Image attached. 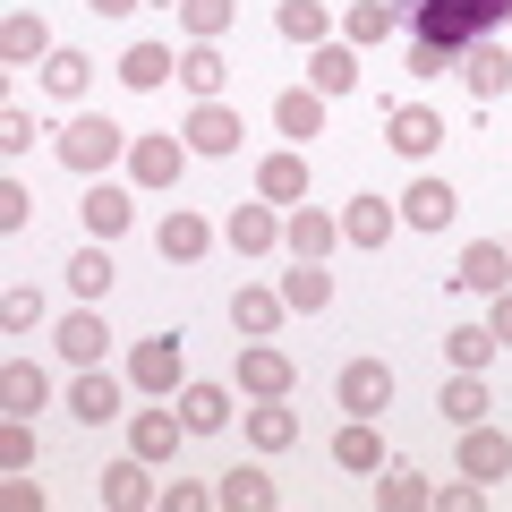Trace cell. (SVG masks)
<instances>
[{
    "mask_svg": "<svg viewBox=\"0 0 512 512\" xmlns=\"http://www.w3.org/2000/svg\"><path fill=\"white\" fill-rule=\"evenodd\" d=\"M60 163H69L77 180H103L111 163H128V128L111 120V111H77V120L60 128Z\"/></svg>",
    "mask_w": 512,
    "mask_h": 512,
    "instance_id": "cell-1",
    "label": "cell"
},
{
    "mask_svg": "<svg viewBox=\"0 0 512 512\" xmlns=\"http://www.w3.org/2000/svg\"><path fill=\"white\" fill-rule=\"evenodd\" d=\"M128 384H137V393H154V402H171V393L188 384L180 325H171V333H146V342H128Z\"/></svg>",
    "mask_w": 512,
    "mask_h": 512,
    "instance_id": "cell-2",
    "label": "cell"
},
{
    "mask_svg": "<svg viewBox=\"0 0 512 512\" xmlns=\"http://www.w3.org/2000/svg\"><path fill=\"white\" fill-rule=\"evenodd\" d=\"M188 180V137H171V128H154V137H128V188H146V197H163V188Z\"/></svg>",
    "mask_w": 512,
    "mask_h": 512,
    "instance_id": "cell-3",
    "label": "cell"
},
{
    "mask_svg": "<svg viewBox=\"0 0 512 512\" xmlns=\"http://www.w3.org/2000/svg\"><path fill=\"white\" fill-rule=\"evenodd\" d=\"M231 384L248 393V402H291L299 367H291V350H274V342H239V359H231Z\"/></svg>",
    "mask_w": 512,
    "mask_h": 512,
    "instance_id": "cell-4",
    "label": "cell"
},
{
    "mask_svg": "<svg viewBox=\"0 0 512 512\" xmlns=\"http://www.w3.org/2000/svg\"><path fill=\"white\" fill-rule=\"evenodd\" d=\"M333 402H342L350 419H376V410H393V367H384V359H350L342 376H333Z\"/></svg>",
    "mask_w": 512,
    "mask_h": 512,
    "instance_id": "cell-5",
    "label": "cell"
},
{
    "mask_svg": "<svg viewBox=\"0 0 512 512\" xmlns=\"http://www.w3.org/2000/svg\"><path fill=\"white\" fill-rule=\"evenodd\" d=\"M282 248L308 256V265H325V256L342 248V214H316V205H282Z\"/></svg>",
    "mask_w": 512,
    "mask_h": 512,
    "instance_id": "cell-6",
    "label": "cell"
},
{
    "mask_svg": "<svg viewBox=\"0 0 512 512\" xmlns=\"http://www.w3.org/2000/svg\"><path fill=\"white\" fill-rule=\"evenodd\" d=\"M393 205H402V222H410V231H444V222L461 214V188H453V180H436V171H419V180H410Z\"/></svg>",
    "mask_w": 512,
    "mask_h": 512,
    "instance_id": "cell-7",
    "label": "cell"
},
{
    "mask_svg": "<svg viewBox=\"0 0 512 512\" xmlns=\"http://www.w3.org/2000/svg\"><path fill=\"white\" fill-rule=\"evenodd\" d=\"M120 393H128V384L111 376V367H77V384H69V419H86V427L128 419V410H120Z\"/></svg>",
    "mask_w": 512,
    "mask_h": 512,
    "instance_id": "cell-8",
    "label": "cell"
},
{
    "mask_svg": "<svg viewBox=\"0 0 512 512\" xmlns=\"http://www.w3.org/2000/svg\"><path fill=\"white\" fill-rule=\"evenodd\" d=\"M393 231H402V205H393V197H350V205H342V248H367V256H376Z\"/></svg>",
    "mask_w": 512,
    "mask_h": 512,
    "instance_id": "cell-9",
    "label": "cell"
},
{
    "mask_svg": "<svg viewBox=\"0 0 512 512\" xmlns=\"http://www.w3.org/2000/svg\"><path fill=\"white\" fill-rule=\"evenodd\" d=\"M222 239H231V256H274L282 248V205H231V222H222Z\"/></svg>",
    "mask_w": 512,
    "mask_h": 512,
    "instance_id": "cell-10",
    "label": "cell"
},
{
    "mask_svg": "<svg viewBox=\"0 0 512 512\" xmlns=\"http://www.w3.org/2000/svg\"><path fill=\"white\" fill-rule=\"evenodd\" d=\"M180 137H188V154H239V137H248V120H239L231 103H197L180 120Z\"/></svg>",
    "mask_w": 512,
    "mask_h": 512,
    "instance_id": "cell-11",
    "label": "cell"
},
{
    "mask_svg": "<svg viewBox=\"0 0 512 512\" xmlns=\"http://www.w3.org/2000/svg\"><path fill=\"white\" fill-rule=\"evenodd\" d=\"M52 342H60V359H69V367H103L111 325H103V308L86 299V308H69V316H60V333H52Z\"/></svg>",
    "mask_w": 512,
    "mask_h": 512,
    "instance_id": "cell-12",
    "label": "cell"
},
{
    "mask_svg": "<svg viewBox=\"0 0 512 512\" xmlns=\"http://www.w3.org/2000/svg\"><path fill=\"white\" fill-rule=\"evenodd\" d=\"M60 43H52V26H43V9H9L0 18V60L9 69H35V60H52Z\"/></svg>",
    "mask_w": 512,
    "mask_h": 512,
    "instance_id": "cell-13",
    "label": "cell"
},
{
    "mask_svg": "<svg viewBox=\"0 0 512 512\" xmlns=\"http://www.w3.org/2000/svg\"><path fill=\"white\" fill-rule=\"evenodd\" d=\"M384 146L402 154V163H427V154L444 146V120H436V111H427V103H402V111H393V120H384Z\"/></svg>",
    "mask_w": 512,
    "mask_h": 512,
    "instance_id": "cell-14",
    "label": "cell"
},
{
    "mask_svg": "<svg viewBox=\"0 0 512 512\" xmlns=\"http://www.w3.org/2000/svg\"><path fill=\"white\" fill-rule=\"evenodd\" d=\"M180 444H188L180 410H128V453H137V461H171Z\"/></svg>",
    "mask_w": 512,
    "mask_h": 512,
    "instance_id": "cell-15",
    "label": "cell"
},
{
    "mask_svg": "<svg viewBox=\"0 0 512 512\" xmlns=\"http://www.w3.org/2000/svg\"><path fill=\"white\" fill-rule=\"evenodd\" d=\"M461 470H470L478 487L512 478V436H504V427H487V419H478V427H461Z\"/></svg>",
    "mask_w": 512,
    "mask_h": 512,
    "instance_id": "cell-16",
    "label": "cell"
},
{
    "mask_svg": "<svg viewBox=\"0 0 512 512\" xmlns=\"http://www.w3.org/2000/svg\"><path fill=\"white\" fill-rule=\"evenodd\" d=\"M282 316H291L282 282H274V291H256V282H248V291H231V333H248V342H274Z\"/></svg>",
    "mask_w": 512,
    "mask_h": 512,
    "instance_id": "cell-17",
    "label": "cell"
},
{
    "mask_svg": "<svg viewBox=\"0 0 512 512\" xmlns=\"http://www.w3.org/2000/svg\"><path fill=\"white\" fill-rule=\"evenodd\" d=\"M77 222H86V239H120L128 222H137V197H128V188H111V180H94L86 197H77Z\"/></svg>",
    "mask_w": 512,
    "mask_h": 512,
    "instance_id": "cell-18",
    "label": "cell"
},
{
    "mask_svg": "<svg viewBox=\"0 0 512 512\" xmlns=\"http://www.w3.org/2000/svg\"><path fill=\"white\" fill-rule=\"evenodd\" d=\"M256 197H265V205H308V154H299V146L265 154V163H256Z\"/></svg>",
    "mask_w": 512,
    "mask_h": 512,
    "instance_id": "cell-19",
    "label": "cell"
},
{
    "mask_svg": "<svg viewBox=\"0 0 512 512\" xmlns=\"http://www.w3.org/2000/svg\"><path fill=\"white\" fill-rule=\"evenodd\" d=\"M94 495H103L111 512H137V504H154L163 487H154V461H137V453H128V461H111V470L94 478Z\"/></svg>",
    "mask_w": 512,
    "mask_h": 512,
    "instance_id": "cell-20",
    "label": "cell"
},
{
    "mask_svg": "<svg viewBox=\"0 0 512 512\" xmlns=\"http://www.w3.org/2000/svg\"><path fill=\"white\" fill-rule=\"evenodd\" d=\"M154 248H163V265H197V256L214 248V222H205V214H188V205H171V214H163V231H154Z\"/></svg>",
    "mask_w": 512,
    "mask_h": 512,
    "instance_id": "cell-21",
    "label": "cell"
},
{
    "mask_svg": "<svg viewBox=\"0 0 512 512\" xmlns=\"http://www.w3.org/2000/svg\"><path fill=\"white\" fill-rule=\"evenodd\" d=\"M43 402H52V376H43L35 359H9V367H0V419H35Z\"/></svg>",
    "mask_w": 512,
    "mask_h": 512,
    "instance_id": "cell-22",
    "label": "cell"
},
{
    "mask_svg": "<svg viewBox=\"0 0 512 512\" xmlns=\"http://www.w3.org/2000/svg\"><path fill=\"white\" fill-rule=\"evenodd\" d=\"M402 35V9H393V0H350L342 9V43L350 52H376V43H393Z\"/></svg>",
    "mask_w": 512,
    "mask_h": 512,
    "instance_id": "cell-23",
    "label": "cell"
},
{
    "mask_svg": "<svg viewBox=\"0 0 512 512\" xmlns=\"http://www.w3.org/2000/svg\"><path fill=\"white\" fill-rule=\"evenodd\" d=\"M453 282H461V291H487V299H495V291L512 282V248H504V239H470V248H461V274H453Z\"/></svg>",
    "mask_w": 512,
    "mask_h": 512,
    "instance_id": "cell-24",
    "label": "cell"
},
{
    "mask_svg": "<svg viewBox=\"0 0 512 512\" xmlns=\"http://www.w3.org/2000/svg\"><path fill=\"white\" fill-rule=\"evenodd\" d=\"M436 410H444V427H478V419L495 410V393H487V376L453 367V376H444V393H436Z\"/></svg>",
    "mask_w": 512,
    "mask_h": 512,
    "instance_id": "cell-25",
    "label": "cell"
},
{
    "mask_svg": "<svg viewBox=\"0 0 512 512\" xmlns=\"http://www.w3.org/2000/svg\"><path fill=\"white\" fill-rule=\"evenodd\" d=\"M333 470H350V478H376V470H384L376 419H342V436H333Z\"/></svg>",
    "mask_w": 512,
    "mask_h": 512,
    "instance_id": "cell-26",
    "label": "cell"
},
{
    "mask_svg": "<svg viewBox=\"0 0 512 512\" xmlns=\"http://www.w3.org/2000/svg\"><path fill=\"white\" fill-rule=\"evenodd\" d=\"M171 77H180L171 43H128V52H120V86L128 94H154V86H171Z\"/></svg>",
    "mask_w": 512,
    "mask_h": 512,
    "instance_id": "cell-27",
    "label": "cell"
},
{
    "mask_svg": "<svg viewBox=\"0 0 512 512\" xmlns=\"http://www.w3.org/2000/svg\"><path fill=\"white\" fill-rule=\"evenodd\" d=\"M461 86H470V103H495V94H504L512 86V52H504V43H478V52L470 60H461Z\"/></svg>",
    "mask_w": 512,
    "mask_h": 512,
    "instance_id": "cell-28",
    "label": "cell"
},
{
    "mask_svg": "<svg viewBox=\"0 0 512 512\" xmlns=\"http://www.w3.org/2000/svg\"><path fill=\"white\" fill-rule=\"evenodd\" d=\"M214 504H222V512H274L282 487H274L265 470H222V478H214Z\"/></svg>",
    "mask_w": 512,
    "mask_h": 512,
    "instance_id": "cell-29",
    "label": "cell"
},
{
    "mask_svg": "<svg viewBox=\"0 0 512 512\" xmlns=\"http://www.w3.org/2000/svg\"><path fill=\"white\" fill-rule=\"evenodd\" d=\"M180 419L188 436H222L231 427V384H180Z\"/></svg>",
    "mask_w": 512,
    "mask_h": 512,
    "instance_id": "cell-30",
    "label": "cell"
},
{
    "mask_svg": "<svg viewBox=\"0 0 512 512\" xmlns=\"http://www.w3.org/2000/svg\"><path fill=\"white\" fill-rule=\"evenodd\" d=\"M376 504H384V512H427V504H436V478L384 461V470H376Z\"/></svg>",
    "mask_w": 512,
    "mask_h": 512,
    "instance_id": "cell-31",
    "label": "cell"
},
{
    "mask_svg": "<svg viewBox=\"0 0 512 512\" xmlns=\"http://www.w3.org/2000/svg\"><path fill=\"white\" fill-rule=\"evenodd\" d=\"M308 86L325 94V103L350 94V86H359V52H350V43H316V52H308Z\"/></svg>",
    "mask_w": 512,
    "mask_h": 512,
    "instance_id": "cell-32",
    "label": "cell"
},
{
    "mask_svg": "<svg viewBox=\"0 0 512 512\" xmlns=\"http://www.w3.org/2000/svg\"><path fill=\"white\" fill-rule=\"evenodd\" d=\"M274 128H282V137H299V146L325 137V94H316V86H291V94L274 103Z\"/></svg>",
    "mask_w": 512,
    "mask_h": 512,
    "instance_id": "cell-33",
    "label": "cell"
},
{
    "mask_svg": "<svg viewBox=\"0 0 512 512\" xmlns=\"http://www.w3.org/2000/svg\"><path fill=\"white\" fill-rule=\"evenodd\" d=\"M248 444H256V453H291V444H299V410L291 402H256L248 410Z\"/></svg>",
    "mask_w": 512,
    "mask_h": 512,
    "instance_id": "cell-34",
    "label": "cell"
},
{
    "mask_svg": "<svg viewBox=\"0 0 512 512\" xmlns=\"http://www.w3.org/2000/svg\"><path fill=\"white\" fill-rule=\"evenodd\" d=\"M274 26H282V43H308V52H316V43H333V9H325V0H282Z\"/></svg>",
    "mask_w": 512,
    "mask_h": 512,
    "instance_id": "cell-35",
    "label": "cell"
},
{
    "mask_svg": "<svg viewBox=\"0 0 512 512\" xmlns=\"http://www.w3.org/2000/svg\"><path fill=\"white\" fill-rule=\"evenodd\" d=\"M282 299H291V316H325V308H333V274L299 256L291 274H282Z\"/></svg>",
    "mask_w": 512,
    "mask_h": 512,
    "instance_id": "cell-36",
    "label": "cell"
},
{
    "mask_svg": "<svg viewBox=\"0 0 512 512\" xmlns=\"http://www.w3.org/2000/svg\"><path fill=\"white\" fill-rule=\"evenodd\" d=\"M111 274H120V265H111V239H86V248L69 256V291H77V299H103Z\"/></svg>",
    "mask_w": 512,
    "mask_h": 512,
    "instance_id": "cell-37",
    "label": "cell"
},
{
    "mask_svg": "<svg viewBox=\"0 0 512 512\" xmlns=\"http://www.w3.org/2000/svg\"><path fill=\"white\" fill-rule=\"evenodd\" d=\"M222 77H231V69H222L214 43H188V52H180V86L197 94V103H222Z\"/></svg>",
    "mask_w": 512,
    "mask_h": 512,
    "instance_id": "cell-38",
    "label": "cell"
},
{
    "mask_svg": "<svg viewBox=\"0 0 512 512\" xmlns=\"http://www.w3.org/2000/svg\"><path fill=\"white\" fill-rule=\"evenodd\" d=\"M495 350H504V342H495V325H453V333H444V359H453V367H470V376H487V359H495Z\"/></svg>",
    "mask_w": 512,
    "mask_h": 512,
    "instance_id": "cell-39",
    "label": "cell"
},
{
    "mask_svg": "<svg viewBox=\"0 0 512 512\" xmlns=\"http://www.w3.org/2000/svg\"><path fill=\"white\" fill-rule=\"evenodd\" d=\"M231 18H239V0H180L188 43H222V35H231Z\"/></svg>",
    "mask_w": 512,
    "mask_h": 512,
    "instance_id": "cell-40",
    "label": "cell"
},
{
    "mask_svg": "<svg viewBox=\"0 0 512 512\" xmlns=\"http://www.w3.org/2000/svg\"><path fill=\"white\" fill-rule=\"evenodd\" d=\"M86 77H94V60H86V52H69V43L43 60V94H60V103H77V94H86Z\"/></svg>",
    "mask_w": 512,
    "mask_h": 512,
    "instance_id": "cell-41",
    "label": "cell"
},
{
    "mask_svg": "<svg viewBox=\"0 0 512 512\" xmlns=\"http://www.w3.org/2000/svg\"><path fill=\"white\" fill-rule=\"evenodd\" d=\"M0 470H35V419H0Z\"/></svg>",
    "mask_w": 512,
    "mask_h": 512,
    "instance_id": "cell-42",
    "label": "cell"
},
{
    "mask_svg": "<svg viewBox=\"0 0 512 512\" xmlns=\"http://www.w3.org/2000/svg\"><path fill=\"white\" fill-rule=\"evenodd\" d=\"M35 316H43V291H35V282H9V291H0V325H9V333H26Z\"/></svg>",
    "mask_w": 512,
    "mask_h": 512,
    "instance_id": "cell-43",
    "label": "cell"
},
{
    "mask_svg": "<svg viewBox=\"0 0 512 512\" xmlns=\"http://www.w3.org/2000/svg\"><path fill=\"white\" fill-rule=\"evenodd\" d=\"M478 504H487V487H478L470 470H453V478L436 487V504H427V512H478Z\"/></svg>",
    "mask_w": 512,
    "mask_h": 512,
    "instance_id": "cell-44",
    "label": "cell"
},
{
    "mask_svg": "<svg viewBox=\"0 0 512 512\" xmlns=\"http://www.w3.org/2000/svg\"><path fill=\"white\" fill-rule=\"evenodd\" d=\"M26 222H35V197H26V180H0V231L18 239Z\"/></svg>",
    "mask_w": 512,
    "mask_h": 512,
    "instance_id": "cell-45",
    "label": "cell"
},
{
    "mask_svg": "<svg viewBox=\"0 0 512 512\" xmlns=\"http://www.w3.org/2000/svg\"><path fill=\"white\" fill-rule=\"evenodd\" d=\"M26 146H35V111L9 103V111H0V154H26Z\"/></svg>",
    "mask_w": 512,
    "mask_h": 512,
    "instance_id": "cell-46",
    "label": "cell"
},
{
    "mask_svg": "<svg viewBox=\"0 0 512 512\" xmlns=\"http://www.w3.org/2000/svg\"><path fill=\"white\" fill-rule=\"evenodd\" d=\"M154 504H163V512H205V504H214V487H197V478H171Z\"/></svg>",
    "mask_w": 512,
    "mask_h": 512,
    "instance_id": "cell-47",
    "label": "cell"
},
{
    "mask_svg": "<svg viewBox=\"0 0 512 512\" xmlns=\"http://www.w3.org/2000/svg\"><path fill=\"white\" fill-rule=\"evenodd\" d=\"M0 495H9V504H18V512H43V487H35V478H26V470H9V487H0Z\"/></svg>",
    "mask_w": 512,
    "mask_h": 512,
    "instance_id": "cell-48",
    "label": "cell"
},
{
    "mask_svg": "<svg viewBox=\"0 0 512 512\" xmlns=\"http://www.w3.org/2000/svg\"><path fill=\"white\" fill-rule=\"evenodd\" d=\"M487 325H495V342L512 350V282H504V291H495V308H487Z\"/></svg>",
    "mask_w": 512,
    "mask_h": 512,
    "instance_id": "cell-49",
    "label": "cell"
},
{
    "mask_svg": "<svg viewBox=\"0 0 512 512\" xmlns=\"http://www.w3.org/2000/svg\"><path fill=\"white\" fill-rule=\"evenodd\" d=\"M94 18H128V9H146V0H86Z\"/></svg>",
    "mask_w": 512,
    "mask_h": 512,
    "instance_id": "cell-50",
    "label": "cell"
},
{
    "mask_svg": "<svg viewBox=\"0 0 512 512\" xmlns=\"http://www.w3.org/2000/svg\"><path fill=\"white\" fill-rule=\"evenodd\" d=\"M154 9H180V0H154Z\"/></svg>",
    "mask_w": 512,
    "mask_h": 512,
    "instance_id": "cell-51",
    "label": "cell"
},
{
    "mask_svg": "<svg viewBox=\"0 0 512 512\" xmlns=\"http://www.w3.org/2000/svg\"><path fill=\"white\" fill-rule=\"evenodd\" d=\"M504 35H512V18H504Z\"/></svg>",
    "mask_w": 512,
    "mask_h": 512,
    "instance_id": "cell-52",
    "label": "cell"
}]
</instances>
